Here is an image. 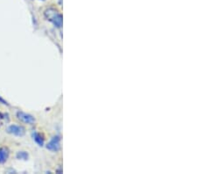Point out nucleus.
I'll return each instance as SVG.
<instances>
[{
  "label": "nucleus",
  "instance_id": "1",
  "mask_svg": "<svg viewBox=\"0 0 197 174\" xmlns=\"http://www.w3.org/2000/svg\"><path fill=\"white\" fill-rule=\"evenodd\" d=\"M45 17L47 20L55 25L56 27H60L62 25V16L58 13V11L54 8H48L45 11Z\"/></svg>",
  "mask_w": 197,
  "mask_h": 174
},
{
  "label": "nucleus",
  "instance_id": "2",
  "mask_svg": "<svg viewBox=\"0 0 197 174\" xmlns=\"http://www.w3.org/2000/svg\"><path fill=\"white\" fill-rule=\"evenodd\" d=\"M7 132L9 134H12L13 136H23L26 134L25 127L18 125H10L7 127Z\"/></svg>",
  "mask_w": 197,
  "mask_h": 174
},
{
  "label": "nucleus",
  "instance_id": "3",
  "mask_svg": "<svg viewBox=\"0 0 197 174\" xmlns=\"http://www.w3.org/2000/svg\"><path fill=\"white\" fill-rule=\"evenodd\" d=\"M17 117L20 121L26 124H34L35 122V118L33 115H29V114H26V113H24L22 111H18V112Z\"/></svg>",
  "mask_w": 197,
  "mask_h": 174
},
{
  "label": "nucleus",
  "instance_id": "4",
  "mask_svg": "<svg viewBox=\"0 0 197 174\" xmlns=\"http://www.w3.org/2000/svg\"><path fill=\"white\" fill-rule=\"evenodd\" d=\"M47 149L51 150V151H55V152H57L58 150H60V144L59 136H54L52 138L51 141L47 143Z\"/></svg>",
  "mask_w": 197,
  "mask_h": 174
},
{
  "label": "nucleus",
  "instance_id": "5",
  "mask_svg": "<svg viewBox=\"0 0 197 174\" xmlns=\"http://www.w3.org/2000/svg\"><path fill=\"white\" fill-rule=\"evenodd\" d=\"M9 157V150L6 148H0V164H4Z\"/></svg>",
  "mask_w": 197,
  "mask_h": 174
},
{
  "label": "nucleus",
  "instance_id": "6",
  "mask_svg": "<svg viewBox=\"0 0 197 174\" xmlns=\"http://www.w3.org/2000/svg\"><path fill=\"white\" fill-rule=\"evenodd\" d=\"M32 136H33V138H34V142L37 144L39 145V146H43L44 145V139H43L42 136H40L39 133L34 132L32 134Z\"/></svg>",
  "mask_w": 197,
  "mask_h": 174
},
{
  "label": "nucleus",
  "instance_id": "7",
  "mask_svg": "<svg viewBox=\"0 0 197 174\" xmlns=\"http://www.w3.org/2000/svg\"><path fill=\"white\" fill-rule=\"evenodd\" d=\"M16 157L18 159H21V160H27L28 157H29V155L26 151H19V152L17 153Z\"/></svg>",
  "mask_w": 197,
  "mask_h": 174
},
{
  "label": "nucleus",
  "instance_id": "8",
  "mask_svg": "<svg viewBox=\"0 0 197 174\" xmlns=\"http://www.w3.org/2000/svg\"><path fill=\"white\" fill-rule=\"evenodd\" d=\"M42 1H43V0H42Z\"/></svg>",
  "mask_w": 197,
  "mask_h": 174
}]
</instances>
